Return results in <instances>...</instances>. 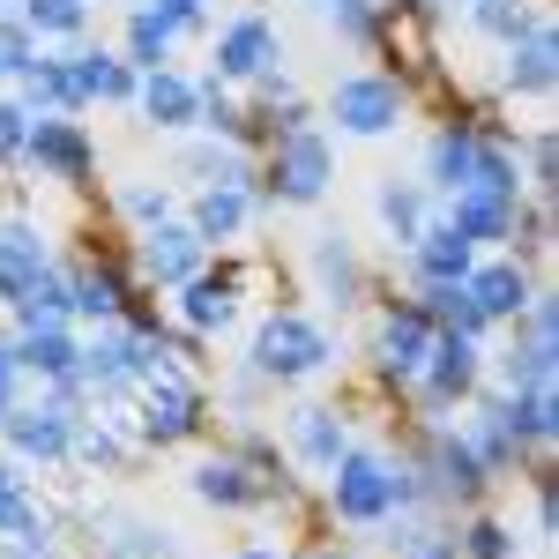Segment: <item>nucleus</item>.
<instances>
[{
  "label": "nucleus",
  "mask_w": 559,
  "mask_h": 559,
  "mask_svg": "<svg viewBox=\"0 0 559 559\" xmlns=\"http://www.w3.org/2000/svg\"><path fill=\"white\" fill-rule=\"evenodd\" d=\"M128 239H134L128 261H134V276H142V292H173V284H187V276L210 261V247L194 239L187 216H165V224H150V231H128Z\"/></svg>",
  "instance_id": "f3484780"
},
{
  "label": "nucleus",
  "mask_w": 559,
  "mask_h": 559,
  "mask_svg": "<svg viewBox=\"0 0 559 559\" xmlns=\"http://www.w3.org/2000/svg\"><path fill=\"white\" fill-rule=\"evenodd\" d=\"M31 60H38V38L23 31V15L15 8H0V90H15L31 75Z\"/></svg>",
  "instance_id": "de8ad7c7"
},
{
  "label": "nucleus",
  "mask_w": 559,
  "mask_h": 559,
  "mask_svg": "<svg viewBox=\"0 0 559 559\" xmlns=\"http://www.w3.org/2000/svg\"><path fill=\"white\" fill-rule=\"evenodd\" d=\"M128 112H142V128H157V134H194L202 128V83L187 68H173V60L165 68H142Z\"/></svg>",
  "instance_id": "aec40b11"
},
{
  "label": "nucleus",
  "mask_w": 559,
  "mask_h": 559,
  "mask_svg": "<svg viewBox=\"0 0 559 559\" xmlns=\"http://www.w3.org/2000/svg\"><path fill=\"white\" fill-rule=\"evenodd\" d=\"M411 418V411H403ZM411 455H418V471H426V492L440 515H471V508H492V471L477 463V448L463 440L455 418H411Z\"/></svg>",
  "instance_id": "f03ea898"
},
{
  "label": "nucleus",
  "mask_w": 559,
  "mask_h": 559,
  "mask_svg": "<svg viewBox=\"0 0 559 559\" xmlns=\"http://www.w3.org/2000/svg\"><path fill=\"white\" fill-rule=\"evenodd\" d=\"M455 15L471 23L477 38H492L500 52H508V45H522L537 23H552V8H545V0H455Z\"/></svg>",
  "instance_id": "72a5a7b5"
},
{
  "label": "nucleus",
  "mask_w": 559,
  "mask_h": 559,
  "mask_svg": "<svg viewBox=\"0 0 559 559\" xmlns=\"http://www.w3.org/2000/svg\"><path fill=\"white\" fill-rule=\"evenodd\" d=\"M440 216L471 239L477 254H500V247H508V224H515V202H500V194H485V187H455V194L440 202Z\"/></svg>",
  "instance_id": "2f4dec72"
},
{
  "label": "nucleus",
  "mask_w": 559,
  "mask_h": 559,
  "mask_svg": "<svg viewBox=\"0 0 559 559\" xmlns=\"http://www.w3.org/2000/svg\"><path fill=\"white\" fill-rule=\"evenodd\" d=\"M500 426L515 432L522 463H545L559 448V388H515V395H500Z\"/></svg>",
  "instance_id": "cd10ccee"
},
{
  "label": "nucleus",
  "mask_w": 559,
  "mask_h": 559,
  "mask_svg": "<svg viewBox=\"0 0 559 559\" xmlns=\"http://www.w3.org/2000/svg\"><path fill=\"white\" fill-rule=\"evenodd\" d=\"M179 38H210V0H150Z\"/></svg>",
  "instance_id": "603ef678"
},
{
  "label": "nucleus",
  "mask_w": 559,
  "mask_h": 559,
  "mask_svg": "<svg viewBox=\"0 0 559 559\" xmlns=\"http://www.w3.org/2000/svg\"><path fill=\"white\" fill-rule=\"evenodd\" d=\"M500 254L530 261V269H545L552 261V194H522L515 202V224H508V247Z\"/></svg>",
  "instance_id": "a19ab883"
},
{
  "label": "nucleus",
  "mask_w": 559,
  "mask_h": 559,
  "mask_svg": "<svg viewBox=\"0 0 559 559\" xmlns=\"http://www.w3.org/2000/svg\"><path fill=\"white\" fill-rule=\"evenodd\" d=\"M432 329L426 321V306L411 299H381L373 306V329H366V381L381 388V395H403V388L418 381V366H426V350H432Z\"/></svg>",
  "instance_id": "423d86ee"
},
{
  "label": "nucleus",
  "mask_w": 559,
  "mask_h": 559,
  "mask_svg": "<svg viewBox=\"0 0 559 559\" xmlns=\"http://www.w3.org/2000/svg\"><path fill=\"white\" fill-rule=\"evenodd\" d=\"M173 173L187 179V187H254V150H239V142H216V134H179L173 150Z\"/></svg>",
  "instance_id": "b1692460"
},
{
  "label": "nucleus",
  "mask_w": 559,
  "mask_h": 559,
  "mask_svg": "<svg viewBox=\"0 0 559 559\" xmlns=\"http://www.w3.org/2000/svg\"><path fill=\"white\" fill-rule=\"evenodd\" d=\"M68 68H75V90H83V105H134V75L128 60L112 52V45H68Z\"/></svg>",
  "instance_id": "473e14b6"
},
{
  "label": "nucleus",
  "mask_w": 559,
  "mask_h": 559,
  "mask_svg": "<svg viewBox=\"0 0 559 559\" xmlns=\"http://www.w3.org/2000/svg\"><path fill=\"white\" fill-rule=\"evenodd\" d=\"M210 75L216 83H231V90H247L261 83L269 68H284V31L261 15V8H247V15H231V23H216V38H210Z\"/></svg>",
  "instance_id": "2eb2a0df"
},
{
  "label": "nucleus",
  "mask_w": 559,
  "mask_h": 559,
  "mask_svg": "<svg viewBox=\"0 0 559 559\" xmlns=\"http://www.w3.org/2000/svg\"><path fill=\"white\" fill-rule=\"evenodd\" d=\"M471 261H477V247L440 210H432V224L418 231V247L403 254V276H411V292H426V284H463V276H471Z\"/></svg>",
  "instance_id": "a878e982"
},
{
  "label": "nucleus",
  "mask_w": 559,
  "mask_h": 559,
  "mask_svg": "<svg viewBox=\"0 0 559 559\" xmlns=\"http://www.w3.org/2000/svg\"><path fill=\"white\" fill-rule=\"evenodd\" d=\"M254 173H261V194H269L276 210H313V202L336 187V134L329 128L276 134L269 150H254Z\"/></svg>",
  "instance_id": "20e7f679"
},
{
  "label": "nucleus",
  "mask_w": 559,
  "mask_h": 559,
  "mask_svg": "<svg viewBox=\"0 0 559 559\" xmlns=\"http://www.w3.org/2000/svg\"><path fill=\"white\" fill-rule=\"evenodd\" d=\"M545 381H559V344L500 329V350H485V388L515 395V388H545Z\"/></svg>",
  "instance_id": "c85d7f7f"
},
{
  "label": "nucleus",
  "mask_w": 559,
  "mask_h": 559,
  "mask_svg": "<svg viewBox=\"0 0 559 559\" xmlns=\"http://www.w3.org/2000/svg\"><path fill=\"white\" fill-rule=\"evenodd\" d=\"M432 210H440V202H432L418 179H395V173H388L381 187H373V224H381L388 254H411V247H418V231L432 224Z\"/></svg>",
  "instance_id": "c756f323"
},
{
  "label": "nucleus",
  "mask_w": 559,
  "mask_h": 559,
  "mask_svg": "<svg viewBox=\"0 0 559 559\" xmlns=\"http://www.w3.org/2000/svg\"><path fill=\"white\" fill-rule=\"evenodd\" d=\"M269 395H276V388H269V381H261V373H254V366L239 358V373L224 381V411H231L239 426H254V411H261V403H269Z\"/></svg>",
  "instance_id": "09e8293b"
},
{
  "label": "nucleus",
  "mask_w": 559,
  "mask_h": 559,
  "mask_svg": "<svg viewBox=\"0 0 559 559\" xmlns=\"http://www.w3.org/2000/svg\"><path fill=\"white\" fill-rule=\"evenodd\" d=\"M321 515L344 522V530H381L395 515V485H388V448H358L350 440L344 455L321 471Z\"/></svg>",
  "instance_id": "6e6552de"
},
{
  "label": "nucleus",
  "mask_w": 559,
  "mask_h": 559,
  "mask_svg": "<svg viewBox=\"0 0 559 559\" xmlns=\"http://www.w3.org/2000/svg\"><path fill=\"white\" fill-rule=\"evenodd\" d=\"M112 216L128 224V231H150V224H165V216H179V194L173 179H112Z\"/></svg>",
  "instance_id": "4c0bfd02"
},
{
  "label": "nucleus",
  "mask_w": 559,
  "mask_h": 559,
  "mask_svg": "<svg viewBox=\"0 0 559 559\" xmlns=\"http://www.w3.org/2000/svg\"><path fill=\"white\" fill-rule=\"evenodd\" d=\"M552 522H559L552 471H545V463H530V530H537V537H552Z\"/></svg>",
  "instance_id": "3c124183"
},
{
  "label": "nucleus",
  "mask_w": 559,
  "mask_h": 559,
  "mask_svg": "<svg viewBox=\"0 0 559 559\" xmlns=\"http://www.w3.org/2000/svg\"><path fill=\"white\" fill-rule=\"evenodd\" d=\"M112 537H97V552L105 559H179L173 530H157V522H134V515H105Z\"/></svg>",
  "instance_id": "79ce46f5"
},
{
  "label": "nucleus",
  "mask_w": 559,
  "mask_h": 559,
  "mask_svg": "<svg viewBox=\"0 0 559 559\" xmlns=\"http://www.w3.org/2000/svg\"><path fill=\"white\" fill-rule=\"evenodd\" d=\"M90 8H97V0H90Z\"/></svg>",
  "instance_id": "bf43d9fd"
},
{
  "label": "nucleus",
  "mask_w": 559,
  "mask_h": 559,
  "mask_svg": "<svg viewBox=\"0 0 559 559\" xmlns=\"http://www.w3.org/2000/svg\"><path fill=\"white\" fill-rule=\"evenodd\" d=\"M247 366H254L269 388H299V381L336 373V366H344V344H336V329H321L299 306H269L254 321V336H247Z\"/></svg>",
  "instance_id": "f257e3e1"
},
{
  "label": "nucleus",
  "mask_w": 559,
  "mask_h": 559,
  "mask_svg": "<svg viewBox=\"0 0 559 559\" xmlns=\"http://www.w3.org/2000/svg\"><path fill=\"white\" fill-rule=\"evenodd\" d=\"M247 284H254V261H239L231 247H216L187 284H173V321H179V329H194V336H224V329L239 321Z\"/></svg>",
  "instance_id": "9d476101"
},
{
  "label": "nucleus",
  "mask_w": 559,
  "mask_h": 559,
  "mask_svg": "<svg viewBox=\"0 0 559 559\" xmlns=\"http://www.w3.org/2000/svg\"><path fill=\"white\" fill-rule=\"evenodd\" d=\"M112 52H120L134 75H142V68H165V60L179 52V31L165 23V15H157V8H150V0H134L128 23H120V45H112Z\"/></svg>",
  "instance_id": "e433bc0d"
},
{
  "label": "nucleus",
  "mask_w": 559,
  "mask_h": 559,
  "mask_svg": "<svg viewBox=\"0 0 559 559\" xmlns=\"http://www.w3.org/2000/svg\"><path fill=\"white\" fill-rule=\"evenodd\" d=\"M15 395H23V366H15V350H8V336H0V418L15 411Z\"/></svg>",
  "instance_id": "864d4df0"
},
{
  "label": "nucleus",
  "mask_w": 559,
  "mask_h": 559,
  "mask_svg": "<svg viewBox=\"0 0 559 559\" xmlns=\"http://www.w3.org/2000/svg\"><path fill=\"white\" fill-rule=\"evenodd\" d=\"M485 381V344L471 336H432L426 366H418V381L403 388V403H411V418H448V411H463L471 403V388Z\"/></svg>",
  "instance_id": "9b49d317"
},
{
  "label": "nucleus",
  "mask_w": 559,
  "mask_h": 559,
  "mask_svg": "<svg viewBox=\"0 0 559 559\" xmlns=\"http://www.w3.org/2000/svg\"><path fill=\"white\" fill-rule=\"evenodd\" d=\"M23 31L38 45H83L90 38V0H15Z\"/></svg>",
  "instance_id": "ea45409f"
},
{
  "label": "nucleus",
  "mask_w": 559,
  "mask_h": 559,
  "mask_svg": "<svg viewBox=\"0 0 559 559\" xmlns=\"http://www.w3.org/2000/svg\"><path fill=\"white\" fill-rule=\"evenodd\" d=\"M0 545H23V552L52 545V515L38 508V485L15 455H0Z\"/></svg>",
  "instance_id": "bb28decb"
},
{
  "label": "nucleus",
  "mask_w": 559,
  "mask_h": 559,
  "mask_svg": "<svg viewBox=\"0 0 559 559\" xmlns=\"http://www.w3.org/2000/svg\"><path fill=\"white\" fill-rule=\"evenodd\" d=\"M23 142H31V105H23L15 90H0V165H15Z\"/></svg>",
  "instance_id": "8fccbe9b"
},
{
  "label": "nucleus",
  "mask_w": 559,
  "mask_h": 559,
  "mask_svg": "<svg viewBox=\"0 0 559 559\" xmlns=\"http://www.w3.org/2000/svg\"><path fill=\"white\" fill-rule=\"evenodd\" d=\"M515 157H522V179H530V194H552V187H559V134H552V128L515 134Z\"/></svg>",
  "instance_id": "49530a36"
},
{
  "label": "nucleus",
  "mask_w": 559,
  "mask_h": 559,
  "mask_svg": "<svg viewBox=\"0 0 559 559\" xmlns=\"http://www.w3.org/2000/svg\"><path fill=\"white\" fill-rule=\"evenodd\" d=\"M329 31L350 52H381V0H329Z\"/></svg>",
  "instance_id": "c03bdc74"
},
{
  "label": "nucleus",
  "mask_w": 559,
  "mask_h": 559,
  "mask_svg": "<svg viewBox=\"0 0 559 559\" xmlns=\"http://www.w3.org/2000/svg\"><path fill=\"white\" fill-rule=\"evenodd\" d=\"M306 292L329 299L336 313H358V306L373 299V261L358 254V239H350L344 224H329V231L306 239Z\"/></svg>",
  "instance_id": "ddd939ff"
},
{
  "label": "nucleus",
  "mask_w": 559,
  "mask_h": 559,
  "mask_svg": "<svg viewBox=\"0 0 559 559\" xmlns=\"http://www.w3.org/2000/svg\"><path fill=\"white\" fill-rule=\"evenodd\" d=\"M210 388L202 373H179V366H157L150 381L128 395V426L142 448H187V440H202L210 432Z\"/></svg>",
  "instance_id": "7ed1b4c3"
},
{
  "label": "nucleus",
  "mask_w": 559,
  "mask_h": 559,
  "mask_svg": "<svg viewBox=\"0 0 559 559\" xmlns=\"http://www.w3.org/2000/svg\"><path fill=\"white\" fill-rule=\"evenodd\" d=\"M23 165H31L45 187H60V194H83L90 179H97V134H90L83 120H68V112H31Z\"/></svg>",
  "instance_id": "f8f14e48"
},
{
  "label": "nucleus",
  "mask_w": 559,
  "mask_h": 559,
  "mask_svg": "<svg viewBox=\"0 0 559 559\" xmlns=\"http://www.w3.org/2000/svg\"><path fill=\"white\" fill-rule=\"evenodd\" d=\"M134 455H142V440H134V426H128L120 403H90L83 418H75V440H68V463H75V471L128 477Z\"/></svg>",
  "instance_id": "a211bd4d"
},
{
  "label": "nucleus",
  "mask_w": 559,
  "mask_h": 559,
  "mask_svg": "<svg viewBox=\"0 0 559 559\" xmlns=\"http://www.w3.org/2000/svg\"><path fill=\"white\" fill-rule=\"evenodd\" d=\"M38 559H68V552H60V545H45V552H38Z\"/></svg>",
  "instance_id": "6e6d98bb"
},
{
  "label": "nucleus",
  "mask_w": 559,
  "mask_h": 559,
  "mask_svg": "<svg viewBox=\"0 0 559 559\" xmlns=\"http://www.w3.org/2000/svg\"><path fill=\"white\" fill-rule=\"evenodd\" d=\"M75 418L83 411H68V403H52V395H15V411L0 418V448L31 471H52V463H68V440H75Z\"/></svg>",
  "instance_id": "4468645a"
},
{
  "label": "nucleus",
  "mask_w": 559,
  "mask_h": 559,
  "mask_svg": "<svg viewBox=\"0 0 559 559\" xmlns=\"http://www.w3.org/2000/svg\"><path fill=\"white\" fill-rule=\"evenodd\" d=\"M411 105H418V97L395 83L388 68H358V75H336L313 112L336 120V134H350V142H381V134H395L411 120Z\"/></svg>",
  "instance_id": "1a4fd4ad"
},
{
  "label": "nucleus",
  "mask_w": 559,
  "mask_h": 559,
  "mask_svg": "<svg viewBox=\"0 0 559 559\" xmlns=\"http://www.w3.org/2000/svg\"><path fill=\"white\" fill-rule=\"evenodd\" d=\"M194 83H202V134L239 142V134H247V105H239V90L216 83V75H194Z\"/></svg>",
  "instance_id": "a18cd8bd"
},
{
  "label": "nucleus",
  "mask_w": 559,
  "mask_h": 559,
  "mask_svg": "<svg viewBox=\"0 0 559 559\" xmlns=\"http://www.w3.org/2000/svg\"><path fill=\"white\" fill-rule=\"evenodd\" d=\"M8 321H15V329H38V321H75V299H68V269L52 261L38 284H31L23 299L8 306Z\"/></svg>",
  "instance_id": "37998d69"
},
{
  "label": "nucleus",
  "mask_w": 559,
  "mask_h": 559,
  "mask_svg": "<svg viewBox=\"0 0 559 559\" xmlns=\"http://www.w3.org/2000/svg\"><path fill=\"white\" fill-rule=\"evenodd\" d=\"M231 559H299V545L292 537H254V545H239Z\"/></svg>",
  "instance_id": "5fc2aeb1"
},
{
  "label": "nucleus",
  "mask_w": 559,
  "mask_h": 559,
  "mask_svg": "<svg viewBox=\"0 0 559 559\" xmlns=\"http://www.w3.org/2000/svg\"><path fill=\"white\" fill-rule=\"evenodd\" d=\"M0 194H8V165H0Z\"/></svg>",
  "instance_id": "4d7b16f0"
},
{
  "label": "nucleus",
  "mask_w": 559,
  "mask_h": 559,
  "mask_svg": "<svg viewBox=\"0 0 559 559\" xmlns=\"http://www.w3.org/2000/svg\"><path fill=\"white\" fill-rule=\"evenodd\" d=\"M52 239H45L38 216H0V306H15L45 269H52Z\"/></svg>",
  "instance_id": "393cba45"
},
{
  "label": "nucleus",
  "mask_w": 559,
  "mask_h": 559,
  "mask_svg": "<svg viewBox=\"0 0 559 559\" xmlns=\"http://www.w3.org/2000/svg\"><path fill=\"white\" fill-rule=\"evenodd\" d=\"M463 292H471V306L492 321V329H508L522 306H530V292H537V269L515 254H477L471 276H463Z\"/></svg>",
  "instance_id": "5701e85b"
},
{
  "label": "nucleus",
  "mask_w": 559,
  "mask_h": 559,
  "mask_svg": "<svg viewBox=\"0 0 559 559\" xmlns=\"http://www.w3.org/2000/svg\"><path fill=\"white\" fill-rule=\"evenodd\" d=\"M179 216L194 224V239L216 254V247H239L261 216H276V202L261 194V179H254V187H194V194L179 202Z\"/></svg>",
  "instance_id": "dca6fc26"
},
{
  "label": "nucleus",
  "mask_w": 559,
  "mask_h": 559,
  "mask_svg": "<svg viewBox=\"0 0 559 559\" xmlns=\"http://www.w3.org/2000/svg\"><path fill=\"white\" fill-rule=\"evenodd\" d=\"M471 157H477V128L463 105H448V120L426 134V150H418V187H426L432 202H448L455 187H471Z\"/></svg>",
  "instance_id": "412c9836"
},
{
  "label": "nucleus",
  "mask_w": 559,
  "mask_h": 559,
  "mask_svg": "<svg viewBox=\"0 0 559 559\" xmlns=\"http://www.w3.org/2000/svg\"><path fill=\"white\" fill-rule=\"evenodd\" d=\"M15 97H23L31 112H68V120H83V112H90L83 90H75V68H68V52H45V45H38V60H31V75L15 83Z\"/></svg>",
  "instance_id": "f704fd0d"
},
{
  "label": "nucleus",
  "mask_w": 559,
  "mask_h": 559,
  "mask_svg": "<svg viewBox=\"0 0 559 559\" xmlns=\"http://www.w3.org/2000/svg\"><path fill=\"white\" fill-rule=\"evenodd\" d=\"M381 552L388 559H455V515H388L381 522Z\"/></svg>",
  "instance_id": "c9c22d12"
},
{
  "label": "nucleus",
  "mask_w": 559,
  "mask_h": 559,
  "mask_svg": "<svg viewBox=\"0 0 559 559\" xmlns=\"http://www.w3.org/2000/svg\"><path fill=\"white\" fill-rule=\"evenodd\" d=\"M68 269V299H75V329H97V321H120L128 299L142 292V276H134L128 247H112V239H97V224L83 231V247L60 261Z\"/></svg>",
  "instance_id": "0eeeda50"
},
{
  "label": "nucleus",
  "mask_w": 559,
  "mask_h": 559,
  "mask_svg": "<svg viewBox=\"0 0 559 559\" xmlns=\"http://www.w3.org/2000/svg\"><path fill=\"white\" fill-rule=\"evenodd\" d=\"M344 448H350V418L336 403H292V411H284V455H292V471L321 477Z\"/></svg>",
  "instance_id": "4be33fe9"
},
{
  "label": "nucleus",
  "mask_w": 559,
  "mask_h": 559,
  "mask_svg": "<svg viewBox=\"0 0 559 559\" xmlns=\"http://www.w3.org/2000/svg\"><path fill=\"white\" fill-rule=\"evenodd\" d=\"M15 350V366H23V381H60V373H75V350H83V329L75 321H38V329H15L8 336Z\"/></svg>",
  "instance_id": "7c9ffc66"
},
{
  "label": "nucleus",
  "mask_w": 559,
  "mask_h": 559,
  "mask_svg": "<svg viewBox=\"0 0 559 559\" xmlns=\"http://www.w3.org/2000/svg\"><path fill=\"white\" fill-rule=\"evenodd\" d=\"M0 8H15V0H0Z\"/></svg>",
  "instance_id": "13d9d810"
},
{
  "label": "nucleus",
  "mask_w": 559,
  "mask_h": 559,
  "mask_svg": "<svg viewBox=\"0 0 559 559\" xmlns=\"http://www.w3.org/2000/svg\"><path fill=\"white\" fill-rule=\"evenodd\" d=\"M455 559H522V530L492 508L455 515Z\"/></svg>",
  "instance_id": "58836bf2"
},
{
  "label": "nucleus",
  "mask_w": 559,
  "mask_h": 559,
  "mask_svg": "<svg viewBox=\"0 0 559 559\" xmlns=\"http://www.w3.org/2000/svg\"><path fill=\"white\" fill-rule=\"evenodd\" d=\"M157 336H165V329H157ZM157 336H150V329H134V321H97V329H83L75 373L90 381V395H97V403H120V395H134V388L165 366Z\"/></svg>",
  "instance_id": "39448f33"
},
{
  "label": "nucleus",
  "mask_w": 559,
  "mask_h": 559,
  "mask_svg": "<svg viewBox=\"0 0 559 559\" xmlns=\"http://www.w3.org/2000/svg\"><path fill=\"white\" fill-rule=\"evenodd\" d=\"M552 90H559V31L537 23L522 45L500 52V83H492V97H500V105H545Z\"/></svg>",
  "instance_id": "6ab92c4d"
}]
</instances>
